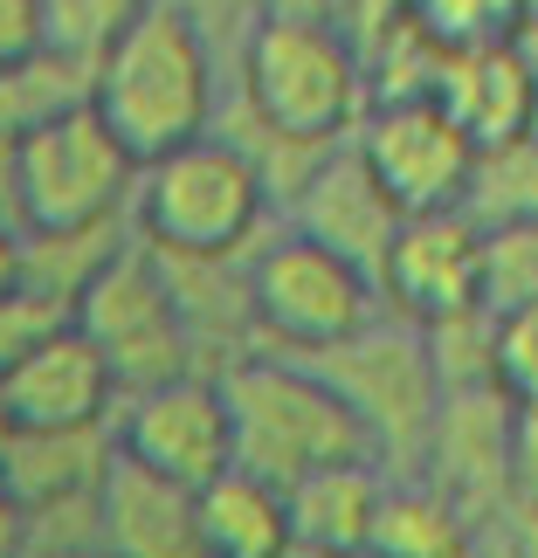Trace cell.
Here are the masks:
<instances>
[{"label": "cell", "instance_id": "cell-1", "mask_svg": "<svg viewBox=\"0 0 538 558\" xmlns=\"http://www.w3.org/2000/svg\"><path fill=\"white\" fill-rule=\"evenodd\" d=\"M91 111L139 166L222 132V62L187 0H153L91 70Z\"/></svg>", "mask_w": 538, "mask_h": 558}, {"label": "cell", "instance_id": "cell-2", "mask_svg": "<svg viewBox=\"0 0 538 558\" xmlns=\"http://www.w3.org/2000/svg\"><path fill=\"white\" fill-rule=\"evenodd\" d=\"M222 400L235 421V469H249V476H263L276 489L338 462H380L373 435L359 427V414L318 359L255 345L222 366Z\"/></svg>", "mask_w": 538, "mask_h": 558}, {"label": "cell", "instance_id": "cell-3", "mask_svg": "<svg viewBox=\"0 0 538 558\" xmlns=\"http://www.w3.org/2000/svg\"><path fill=\"white\" fill-rule=\"evenodd\" d=\"M132 228L166 263H242L276 228V186L242 138L207 132L139 173Z\"/></svg>", "mask_w": 538, "mask_h": 558}, {"label": "cell", "instance_id": "cell-4", "mask_svg": "<svg viewBox=\"0 0 538 558\" xmlns=\"http://www.w3.org/2000/svg\"><path fill=\"white\" fill-rule=\"evenodd\" d=\"M242 104L255 111L270 145L290 153H332L359 132L373 76L325 14H263L242 35Z\"/></svg>", "mask_w": 538, "mask_h": 558}, {"label": "cell", "instance_id": "cell-5", "mask_svg": "<svg viewBox=\"0 0 538 558\" xmlns=\"http://www.w3.org/2000/svg\"><path fill=\"white\" fill-rule=\"evenodd\" d=\"M145 166L91 111V97L14 138V228L21 234H91L124 228Z\"/></svg>", "mask_w": 538, "mask_h": 558}, {"label": "cell", "instance_id": "cell-6", "mask_svg": "<svg viewBox=\"0 0 538 558\" xmlns=\"http://www.w3.org/2000/svg\"><path fill=\"white\" fill-rule=\"evenodd\" d=\"M249 311H255V338H270V352L325 359L380 325L386 296L373 269H359L276 221L270 242L249 255Z\"/></svg>", "mask_w": 538, "mask_h": 558}, {"label": "cell", "instance_id": "cell-7", "mask_svg": "<svg viewBox=\"0 0 538 558\" xmlns=\"http://www.w3.org/2000/svg\"><path fill=\"white\" fill-rule=\"evenodd\" d=\"M70 317H76V331H91V345L111 359L118 393H145V386H166L180 373H214V366H201V352H193V338H187L174 276L139 242V228H132V242L91 276V290L76 296Z\"/></svg>", "mask_w": 538, "mask_h": 558}, {"label": "cell", "instance_id": "cell-8", "mask_svg": "<svg viewBox=\"0 0 538 558\" xmlns=\"http://www.w3.org/2000/svg\"><path fill=\"white\" fill-rule=\"evenodd\" d=\"M352 153L366 159V173L386 186L407 221L421 214H469L477 193V138L442 111L435 90H407V97H373L352 132Z\"/></svg>", "mask_w": 538, "mask_h": 558}, {"label": "cell", "instance_id": "cell-9", "mask_svg": "<svg viewBox=\"0 0 538 558\" xmlns=\"http://www.w3.org/2000/svg\"><path fill=\"white\" fill-rule=\"evenodd\" d=\"M318 366L332 373V386L346 393V407L359 414V427L373 435V456L407 476L428 441V427L442 414V379L428 359V338L400 317H380L373 331H359L352 345L325 352Z\"/></svg>", "mask_w": 538, "mask_h": 558}, {"label": "cell", "instance_id": "cell-10", "mask_svg": "<svg viewBox=\"0 0 538 558\" xmlns=\"http://www.w3.org/2000/svg\"><path fill=\"white\" fill-rule=\"evenodd\" d=\"M111 441L118 462H132L139 476H159L201 497L207 483H222L235 469V421L222 400V373H180L166 386L124 393L111 414Z\"/></svg>", "mask_w": 538, "mask_h": 558}, {"label": "cell", "instance_id": "cell-11", "mask_svg": "<svg viewBox=\"0 0 538 558\" xmlns=\"http://www.w3.org/2000/svg\"><path fill=\"white\" fill-rule=\"evenodd\" d=\"M386 317L400 325H449L463 311H483V228L477 214H421L394 234L380 263Z\"/></svg>", "mask_w": 538, "mask_h": 558}, {"label": "cell", "instance_id": "cell-12", "mask_svg": "<svg viewBox=\"0 0 538 558\" xmlns=\"http://www.w3.org/2000/svg\"><path fill=\"white\" fill-rule=\"evenodd\" d=\"M118 373L91 345V331L56 325L0 373V407H8L14 435H62V427H111L118 414Z\"/></svg>", "mask_w": 538, "mask_h": 558}, {"label": "cell", "instance_id": "cell-13", "mask_svg": "<svg viewBox=\"0 0 538 558\" xmlns=\"http://www.w3.org/2000/svg\"><path fill=\"white\" fill-rule=\"evenodd\" d=\"M407 476L435 483L483 531H498L511 510V400L490 393V386L483 393H442V414Z\"/></svg>", "mask_w": 538, "mask_h": 558}, {"label": "cell", "instance_id": "cell-14", "mask_svg": "<svg viewBox=\"0 0 538 558\" xmlns=\"http://www.w3.org/2000/svg\"><path fill=\"white\" fill-rule=\"evenodd\" d=\"M276 221H284L290 234H311L318 248H332V255H346V263L380 276L394 234L407 228V214L386 201V186L366 173V159L352 153V138H346V145H332V153L290 186V201H284Z\"/></svg>", "mask_w": 538, "mask_h": 558}, {"label": "cell", "instance_id": "cell-15", "mask_svg": "<svg viewBox=\"0 0 538 558\" xmlns=\"http://www.w3.org/2000/svg\"><path fill=\"white\" fill-rule=\"evenodd\" d=\"M538 35L511 49H477V56H442L435 62V97L442 111L477 138V153L538 132Z\"/></svg>", "mask_w": 538, "mask_h": 558}, {"label": "cell", "instance_id": "cell-16", "mask_svg": "<svg viewBox=\"0 0 538 558\" xmlns=\"http://www.w3.org/2000/svg\"><path fill=\"white\" fill-rule=\"evenodd\" d=\"M118 469L111 427H62V435H14L0 483L21 497V510L35 518H62V510H97Z\"/></svg>", "mask_w": 538, "mask_h": 558}, {"label": "cell", "instance_id": "cell-17", "mask_svg": "<svg viewBox=\"0 0 538 558\" xmlns=\"http://www.w3.org/2000/svg\"><path fill=\"white\" fill-rule=\"evenodd\" d=\"M386 483H394L386 462H338V469H318V476L290 483L284 489L290 545L318 551V558H366L380 504H386Z\"/></svg>", "mask_w": 538, "mask_h": 558}, {"label": "cell", "instance_id": "cell-18", "mask_svg": "<svg viewBox=\"0 0 538 558\" xmlns=\"http://www.w3.org/2000/svg\"><path fill=\"white\" fill-rule=\"evenodd\" d=\"M104 551L111 558H207L193 489H174L159 476H139L132 462H118L111 489H104Z\"/></svg>", "mask_w": 538, "mask_h": 558}, {"label": "cell", "instance_id": "cell-19", "mask_svg": "<svg viewBox=\"0 0 538 558\" xmlns=\"http://www.w3.org/2000/svg\"><path fill=\"white\" fill-rule=\"evenodd\" d=\"M490 538H498V531H483L463 504H449L435 483L394 476L366 558H490Z\"/></svg>", "mask_w": 538, "mask_h": 558}, {"label": "cell", "instance_id": "cell-20", "mask_svg": "<svg viewBox=\"0 0 538 558\" xmlns=\"http://www.w3.org/2000/svg\"><path fill=\"white\" fill-rule=\"evenodd\" d=\"M193 518H201V545L207 558H290V510L284 489L249 476V469H228L222 483H207L193 497Z\"/></svg>", "mask_w": 538, "mask_h": 558}, {"label": "cell", "instance_id": "cell-21", "mask_svg": "<svg viewBox=\"0 0 538 558\" xmlns=\"http://www.w3.org/2000/svg\"><path fill=\"white\" fill-rule=\"evenodd\" d=\"M400 28L421 35L435 56L511 49L538 35V0H400Z\"/></svg>", "mask_w": 538, "mask_h": 558}, {"label": "cell", "instance_id": "cell-22", "mask_svg": "<svg viewBox=\"0 0 538 558\" xmlns=\"http://www.w3.org/2000/svg\"><path fill=\"white\" fill-rule=\"evenodd\" d=\"M469 214L490 221H538V132L498 145V153L477 159V193H469Z\"/></svg>", "mask_w": 538, "mask_h": 558}, {"label": "cell", "instance_id": "cell-23", "mask_svg": "<svg viewBox=\"0 0 538 558\" xmlns=\"http://www.w3.org/2000/svg\"><path fill=\"white\" fill-rule=\"evenodd\" d=\"M525 304H538V221H490L483 228V311L498 317Z\"/></svg>", "mask_w": 538, "mask_h": 558}, {"label": "cell", "instance_id": "cell-24", "mask_svg": "<svg viewBox=\"0 0 538 558\" xmlns=\"http://www.w3.org/2000/svg\"><path fill=\"white\" fill-rule=\"evenodd\" d=\"M153 0H49V56L97 70V56L132 28Z\"/></svg>", "mask_w": 538, "mask_h": 558}, {"label": "cell", "instance_id": "cell-25", "mask_svg": "<svg viewBox=\"0 0 538 558\" xmlns=\"http://www.w3.org/2000/svg\"><path fill=\"white\" fill-rule=\"evenodd\" d=\"M490 386L518 407L538 400V304L490 317Z\"/></svg>", "mask_w": 538, "mask_h": 558}, {"label": "cell", "instance_id": "cell-26", "mask_svg": "<svg viewBox=\"0 0 538 558\" xmlns=\"http://www.w3.org/2000/svg\"><path fill=\"white\" fill-rule=\"evenodd\" d=\"M49 56V0H0V76Z\"/></svg>", "mask_w": 538, "mask_h": 558}, {"label": "cell", "instance_id": "cell-27", "mask_svg": "<svg viewBox=\"0 0 538 558\" xmlns=\"http://www.w3.org/2000/svg\"><path fill=\"white\" fill-rule=\"evenodd\" d=\"M538 510V400L511 407V510Z\"/></svg>", "mask_w": 538, "mask_h": 558}, {"label": "cell", "instance_id": "cell-28", "mask_svg": "<svg viewBox=\"0 0 538 558\" xmlns=\"http://www.w3.org/2000/svg\"><path fill=\"white\" fill-rule=\"evenodd\" d=\"M28 551H35V524L21 510V497L0 483V558H28Z\"/></svg>", "mask_w": 538, "mask_h": 558}, {"label": "cell", "instance_id": "cell-29", "mask_svg": "<svg viewBox=\"0 0 538 558\" xmlns=\"http://www.w3.org/2000/svg\"><path fill=\"white\" fill-rule=\"evenodd\" d=\"M21 290H28V242H21L14 221H0V304Z\"/></svg>", "mask_w": 538, "mask_h": 558}, {"label": "cell", "instance_id": "cell-30", "mask_svg": "<svg viewBox=\"0 0 538 558\" xmlns=\"http://www.w3.org/2000/svg\"><path fill=\"white\" fill-rule=\"evenodd\" d=\"M498 551L504 558H538V510H504V524H498Z\"/></svg>", "mask_w": 538, "mask_h": 558}, {"label": "cell", "instance_id": "cell-31", "mask_svg": "<svg viewBox=\"0 0 538 558\" xmlns=\"http://www.w3.org/2000/svg\"><path fill=\"white\" fill-rule=\"evenodd\" d=\"M8 441H14V421H8V407H0V462H8Z\"/></svg>", "mask_w": 538, "mask_h": 558}, {"label": "cell", "instance_id": "cell-32", "mask_svg": "<svg viewBox=\"0 0 538 558\" xmlns=\"http://www.w3.org/2000/svg\"><path fill=\"white\" fill-rule=\"evenodd\" d=\"M28 558H111V551H28Z\"/></svg>", "mask_w": 538, "mask_h": 558}, {"label": "cell", "instance_id": "cell-33", "mask_svg": "<svg viewBox=\"0 0 538 558\" xmlns=\"http://www.w3.org/2000/svg\"><path fill=\"white\" fill-rule=\"evenodd\" d=\"M490 558H504V551H498V538H490Z\"/></svg>", "mask_w": 538, "mask_h": 558}]
</instances>
